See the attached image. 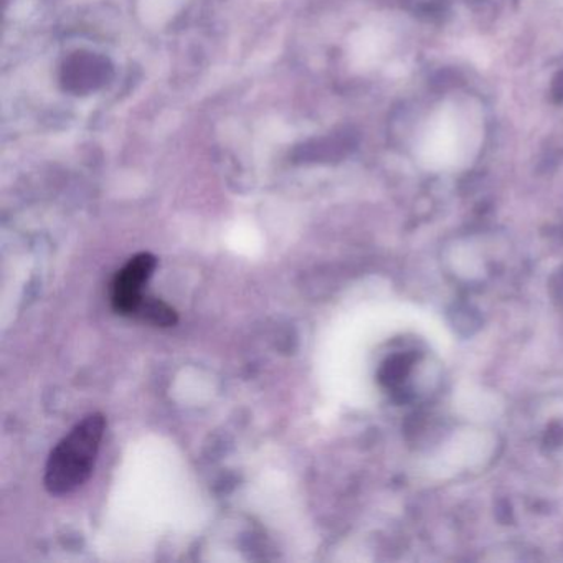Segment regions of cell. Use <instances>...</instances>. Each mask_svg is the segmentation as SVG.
I'll return each mask as SVG.
<instances>
[{
  "label": "cell",
  "instance_id": "6da1fadb",
  "mask_svg": "<svg viewBox=\"0 0 563 563\" xmlns=\"http://www.w3.org/2000/svg\"><path fill=\"white\" fill-rule=\"evenodd\" d=\"M107 430L103 413H91L71 428L52 450L45 467V489L52 496H65L90 479Z\"/></svg>",
  "mask_w": 563,
  "mask_h": 563
},
{
  "label": "cell",
  "instance_id": "7a4b0ae2",
  "mask_svg": "<svg viewBox=\"0 0 563 563\" xmlns=\"http://www.w3.org/2000/svg\"><path fill=\"white\" fill-rule=\"evenodd\" d=\"M157 258L153 253H137L118 273L111 285V306L118 314L137 318L147 296V282L156 272Z\"/></svg>",
  "mask_w": 563,
  "mask_h": 563
},
{
  "label": "cell",
  "instance_id": "3957f363",
  "mask_svg": "<svg viewBox=\"0 0 563 563\" xmlns=\"http://www.w3.org/2000/svg\"><path fill=\"white\" fill-rule=\"evenodd\" d=\"M113 77V67L103 55L78 51L65 58L60 68L62 87L68 93L85 97L103 88Z\"/></svg>",
  "mask_w": 563,
  "mask_h": 563
},
{
  "label": "cell",
  "instance_id": "277c9868",
  "mask_svg": "<svg viewBox=\"0 0 563 563\" xmlns=\"http://www.w3.org/2000/svg\"><path fill=\"white\" fill-rule=\"evenodd\" d=\"M137 319L159 325V328H170V325L177 324L179 318L167 302L156 298H147L143 308H141L140 314H137Z\"/></svg>",
  "mask_w": 563,
  "mask_h": 563
}]
</instances>
